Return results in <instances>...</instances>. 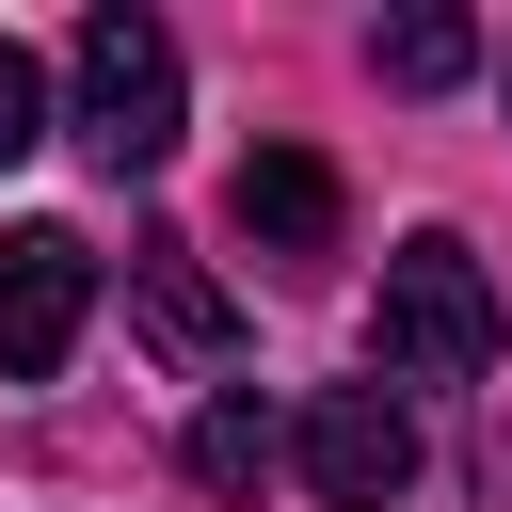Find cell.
<instances>
[{
  "mask_svg": "<svg viewBox=\"0 0 512 512\" xmlns=\"http://www.w3.org/2000/svg\"><path fill=\"white\" fill-rule=\"evenodd\" d=\"M64 128H80L112 176H160V160H176V128H192V64H176V32H160L144 0L80 16V48H64Z\"/></svg>",
  "mask_w": 512,
  "mask_h": 512,
  "instance_id": "1",
  "label": "cell"
},
{
  "mask_svg": "<svg viewBox=\"0 0 512 512\" xmlns=\"http://www.w3.org/2000/svg\"><path fill=\"white\" fill-rule=\"evenodd\" d=\"M368 336H384V400H400V384H480V368L512 352V304H496V272H480L448 224H416V240L384 256V320H368Z\"/></svg>",
  "mask_w": 512,
  "mask_h": 512,
  "instance_id": "2",
  "label": "cell"
},
{
  "mask_svg": "<svg viewBox=\"0 0 512 512\" xmlns=\"http://www.w3.org/2000/svg\"><path fill=\"white\" fill-rule=\"evenodd\" d=\"M288 464H304L320 512H400V496H416V416H400L384 384H320V400L288 416Z\"/></svg>",
  "mask_w": 512,
  "mask_h": 512,
  "instance_id": "3",
  "label": "cell"
},
{
  "mask_svg": "<svg viewBox=\"0 0 512 512\" xmlns=\"http://www.w3.org/2000/svg\"><path fill=\"white\" fill-rule=\"evenodd\" d=\"M96 320V240L80 224H16L0 240V384H48Z\"/></svg>",
  "mask_w": 512,
  "mask_h": 512,
  "instance_id": "4",
  "label": "cell"
},
{
  "mask_svg": "<svg viewBox=\"0 0 512 512\" xmlns=\"http://www.w3.org/2000/svg\"><path fill=\"white\" fill-rule=\"evenodd\" d=\"M224 224H240L272 272H320V256H336V160H320V144H256V160L224 176Z\"/></svg>",
  "mask_w": 512,
  "mask_h": 512,
  "instance_id": "5",
  "label": "cell"
},
{
  "mask_svg": "<svg viewBox=\"0 0 512 512\" xmlns=\"http://www.w3.org/2000/svg\"><path fill=\"white\" fill-rule=\"evenodd\" d=\"M128 304H144V336H160L176 368H240V304L208 288L192 240H144V256H128Z\"/></svg>",
  "mask_w": 512,
  "mask_h": 512,
  "instance_id": "6",
  "label": "cell"
},
{
  "mask_svg": "<svg viewBox=\"0 0 512 512\" xmlns=\"http://www.w3.org/2000/svg\"><path fill=\"white\" fill-rule=\"evenodd\" d=\"M176 464H192V480H208V496H256V480H272V464H288V416H256V400H240V384H224V400H208V416H192V432H176Z\"/></svg>",
  "mask_w": 512,
  "mask_h": 512,
  "instance_id": "7",
  "label": "cell"
},
{
  "mask_svg": "<svg viewBox=\"0 0 512 512\" xmlns=\"http://www.w3.org/2000/svg\"><path fill=\"white\" fill-rule=\"evenodd\" d=\"M368 64H384V80H400V96H448V80H464V64H480V32H464V16H448V0H416V16H384V32H368Z\"/></svg>",
  "mask_w": 512,
  "mask_h": 512,
  "instance_id": "8",
  "label": "cell"
},
{
  "mask_svg": "<svg viewBox=\"0 0 512 512\" xmlns=\"http://www.w3.org/2000/svg\"><path fill=\"white\" fill-rule=\"evenodd\" d=\"M32 144H48V64L0 32V160H32Z\"/></svg>",
  "mask_w": 512,
  "mask_h": 512,
  "instance_id": "9",
  "label": "cell"
},
{
  "mask_svg": "<svg viewBox=\"0 0 512 512\" xmlns=\"http://www.w3.org/2000/svg\"><path fill=\"white\" fill-rule=\"evenodd\" d=\"M496 80H512V64H496Z\"/></svg>",
  "mask_w": 512,
  "mask_h": 512,
  "instance_id": "10",
  "label": "cell"
}]
</instances>
